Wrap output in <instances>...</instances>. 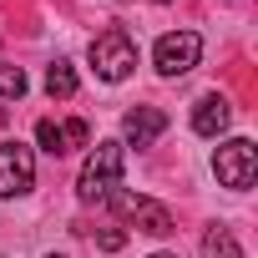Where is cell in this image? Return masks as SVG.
I'll list each match as a JSON object with an SVG mask.
<instances>
[{"label": "cell", "instance_id": "cell-1", "mask_svg": "<svg viewBox=\"0 0 258 258\" xmlns=\"http://www.w3.org/2000/svg\"><path fill=\"white\" fill-rule=\"evenodd\" d=\"M121 172H126V147H121V142H96V152L86 157L81 182H76L81 203H106V198L121 187Z\"/></svg>", "mask_w": 258, "mask_h": 258}, {"label": "cell", "instance_id": "cell-2", "mask_svg": "<svg viewBox=\"0 0 258 258\" xmlns=\"http://www.w3.org/2000/svg\"><path fill=\"white\" fill-rule=\"evenodd\" d=\"M91 66L101 81H121V76H132L137 71V46L126 31H101L91 41Z\"/></svg>", "mask_w": 258, "mask_h": 258}, {"label": "cell", "instance_id": "cell-3", "mask_svg": "<svg viewBox=\"0 0 258 258\" xmlns=\"http://www.w3.org/2000/svg\"><path fill=\"white\" fill-rule=\"evenodd\" d=\"M213 172H218V182H223V187H233V192L253 187V172H258V147H253L248 137L223 142V147H218V157H213Z\"/></svg>", "mask_w": 258, "mask_h": 258}, {"label": "cell", "instance_id": "cell-4", "mask_svg": "<svg viewBox=\"0 0 258 258\" xmlns=\"http://www.w3.org/2000/svg\"><path fill=\"white\" fill-rule=\"evenodd\" d=\"M198 56H203V36L198 31H167L157 41V51H152V61H157L162 76H187L198 66Z\"/></svg>", "mask_w": 258, "mask_h": 258}, {"label": "cell", "instance_id": "cell-5", "mask_svg": "<svg viewBox=\"0 0 258 258\" xmlns=\"http://www.w3.org/2000/svg\"><path fill=\"white\" fill-rule=\"evenodd\" d=\"M36 187V157L26 142H0V198H21Z\"/></svg>", "mask_w": 258, "mask_h": 258}, {"label": "cell", "instance_id": "cell-6", "mask_svg": "<svg viewBox=\"0 0 258 258\" xmlns=\"http://www.w3.org/2000/svg\"><path fill=\"white\" fill-rule=\"evenodd\" d=\"M106 203H111L116 213H126V218H132L142 233H152V238H167V233L177 228V223H172V213H167L162 203H152V198H137V192H121V187H116Z\"/></svg>", "mask_w": 258, "mask_h": 258}, {"label": "cell", "instance_id": "cell-7", "mask_svg": "<svg viewBox=\"0 0 258 258\" xmlns=\"http://www.w3.org/2000/svg\"><path fill=\"white\" fill-rule=\"evenodd\" d=\"M36 142H41L51 157H66V152H76V147H86V142H91V126H86L81 116H71V121L41 116V121H36Z\"/></svg>", "mask_w": 258, "mask_h": 258}, {"label": "cell", "instance_id": "cell-8", "mask_svg": "<svg viewBox=\"0 0 258 258\" xmlns=\"http://www.w3.org/2000/svg\"><path fill=\"white\" fill-rule=\"evenodd\" d=\"M121 132H126V142H132V147H152V142L167 132V111H157V106H137V111L121 116Z\"/></svg>", "mask_w": 258, "mask_h": 258}, {"label": "cell", "instance_id": "cell-9", "mask_svg": "<svg viewBox=\"0 0 258 258\" xmlns=\"http://www.w3.org/2000/svg\"><path fill=\"white\" fill-rule=\"evenodd\" d=\"M228 121H233V106H228V96H218V91L198 96V106H192V132H198V137H218Z\"/></svg>", "mask_w": 258, "mask_h": 258}, {"label": "cell", "instance_id": "cell-10", "mask_svg": "<svg viewBox=\"0 0 258 258\" xmlns=\"http://www.w3.org/2000/svg\"><path fill=\"white\" fill-rule=\"evenodd\" d=\"M46 91L61 96V101L76 96V71H71V61H51V66H46Z\"/></svg>", "mask_w": 258, "mask_h": 258}, {"label": "cell", "instance_id": "cell-11", "mask_svg": "<svg viewBox=\"0 0 258 258\" xmlns=\"http://www.w3.org/2000/svg\"><path fill=\"white\" fill-rule=\"evenodd\" d=\"M203 258H243V248H238V238H233L228 228H208V238H203Z\"/></svg>", "mask_w": 258, "mask_h": 258}, {"label": "cell", "instance_id": "cell-12", "mask_svg": "<svg viewBox=\"0 0 258 258\" xmlns=\"http://www.w3.org/2000/svg\"><path fill=\"white\" fill-rule=\"evenodd\" d=\"M16 96H26V71L0 61V101H16Z\"/></svg>", "mask_w": 258, "mask_h": 258}, {"label": "cell", "instance_id": "cell-13", "mask_svg": "<svg viewBox=\"0 0 258 258\" xmlns=\"http://www.w3.org/2000/svg\"><path fill=\"white\" fill-rule=\"evenodd\" d=\"M96 243H101L106 253H116V248H126V233H121V228H96Z\"/></svg>", "mask_w": 258, "mask_h": 258}, {"label": "cell", "instance_id": "cell-14", "mask_svg": "<svg viewBox=\"0 0 258 258\" xmlns=\"http://www.w3.org/2000/svg\"><path fill=\"white\" fill-rule=\"evenodd\" d=\"M152 258H177V253H152Z\"/></svg>", "mask_w": 258, "mask_h": 258}, {"label": "cell", "instance_id": "cell-15", "mask_svg": "<svg viewBox=\"0 0 258 258\" xmlns=\"http://www.w3.org/2000/svg\"><path fill=\"white\" fill-rule=\"evenodd\" d=\"M51 258H61V253H51Z\"/></svg>", "mask_w": 258, "mask_h": 258}]
</instances>
